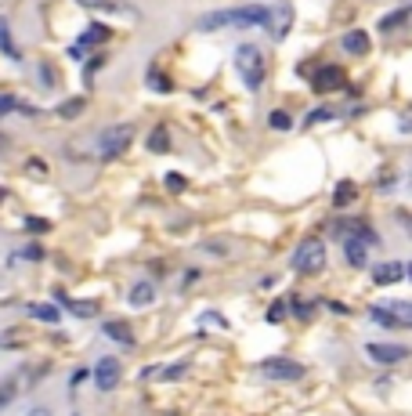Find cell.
I'll return each mask as SVG.
<instances>
[{
	"mask_svg": "<svg viewBox=\"0 0 412 416\" xmlns=\"http://www.w3.org/2000/svg\"><path fill=\"white\" fill-rule=\"evenodd\" d=\"M235 69H239V76H243L246 87L257 91L260 83H264V73H268L260 48H257V44H239V48H235Z\"/></svg>",
	"mask_w": 412,
	"mask_h": 416,
	"instance_id": "1",
	"label": "cell"
},
{
	"mask_svg": "<svg viewBox=\"0 0 412 416\" xmlns=\"http://www.w3.org/2000/svg\"><path fill=\"white\" fill-rule=\"evenodd\" d=\"M290 264H293V272H300V275L318 272V268L325 264V243H322V239H304V243L293 250Z\"/></svg>",
	"mask_w": 412,
	"mask_h": 416,
	"instance_id": "2",
	"label": "cell"
},
{
	"mask_svg": "<svg viewBox=\"0 0 412 416\" xmlns=\"http://www.w3.org/2000/svg\"><path fill=\"white\" fill-rule=\"evenodd\" d=\"M373 322H380V326H395V329H405V326H412V304H405V301H387V304H373Z\"/></svg>",
	"mask_w": 412,
	"mask_h": 416,
	"instance_id": "3",
	"label": "cell"
},
{
	"mask_svg": "<svg viewBox=\"0 0 412 416\" xmlns=\"http://www.w3.org/2000/svg\"><path fill=\"white\" fill-rule=\"evenodd\" d=\"M127 145H130V127H127V123H116V127H108V131L98 134L94 149H98L101 159H116V156L127 152Z\"/></svg>",
	"mask_w": 412,
	"mask_h": 416,
	"instance_id": "4",
	"label": "cell"
},
{
	"mask_svg": "<svg viewBox=\"0 0 412 416\" xmlns=\"http://www.w3.org/2000/svg\"><path fill=\"white\" fill-rule=\"evenodd\" d=\"M260 373H264L268 380H300L304 366H297L293 359H264L260 362Z\"/></svg>",
	"mask_w": 412,
	"mask_h": 416,
	"instance_id": "5",
	"label": "cell"
},
{
	"mask_svg": "<svg viewBox=\"0 0 412 416\" xmlns=\"http://www.w3.org/2000/svg\"><path fill=\"white\" fill-rule=\"evenodd\" d=\"M116 384H120V362L116 359H101L94 366V387L108 394V391H116Z\"/></svg>",
	"mask_w": 412,
	"mask_h": 416,
	"instance_id": "6",
	"label": "cell"
},
{
	"mask_svg": "<svg viewBox=\"0 0 412 416\" xmlns=\"http://www.w3.org/2000/svg\"><path fill=\"white\" fill-rule=\"evenodd\" d=\"M365 351H369V359H373V362H380V366L405 362V355H409V347H402V344H369Z\"/></svg>",
	"mask_w": 412,
	"mask_h": 416,
	"instance_id": "7",
	"label": "cell"
},
{
	"mask_svg": "<svg viewBox=\"0 0 412 416\" xmlns=\"http://www.w3.org/2000/svg\"><path fill=\"white\" fill-rule=\"evenodd\" d=\"M268 26H271V36L282 40V36L290 33V26H293V8H290V4H275V8H268Z\"/></svg>",
	"mask_w": 412,
	"mask_h": 416,
	"instance_id": "8",
	"label": "cell"
},
{
	"mask_svg": "<svg viewBox=\"0 0 412 416\" xmlns=\"http://www.w3.org/2000/svg\"><path fill=\"white\" fill-rule=\"evenodd\" d=\"M311 87H315V91H336V87H343V69H336V66L322 69V73L311 80Z\"/></svg>",
	"mask_w": 412,
	"mask_h": 416,
	"instance_id": "9",
	"label": "cell"
},
{
	"mask_svg": "<svg viewBox=\"0 0 412 416\" xmlns=\"http://www.w3.org/2000/svg\"><path fill=\"white\" fill-rule=\"evenodd\" d=\"M373 279L380 282V286H390V282H402L405 279V264L402 261H387V264H380L376 272H373Z\"/></svg>",
	"mask_w": 412,
	"mask_h": 416,
	"instance_id": "10",
	"label": "cell"
},
{
	"mask_svg": "<svg viewBox=\"0 0 412 416\" xmlns=\"http://www.w3.org/2000/svg\"><path fill=\"white\" fill-rule=\"evenodd\" d=\"M152 301H156V286H152V279H141V282L130 286V304L134 308H145Z\"/></svg>",
	"mask_w": 412,
	"mask_h": 416,
	"instance_id": "11",
	"label": "cell"
},
{
	"mask_svg": "<svg viewBox=\"0 0 412 416\" xmlns=\"http://www.w3.org/2000/svg\"><path fill=\"white\" fill-rule=\"evenodd\" d=\"M343 51H347V55H355V58H362V55L369 51V36H365L362 29H351V33L343 36Z\"/></svg>",
	"mask_w": 412,
	"mask_h": 416,
	"instance_id": "12",
	"label": "cell"
},
{
	"mask_svg": "<svg viewBox=\"0 0 412 416\" xmlns=\"http://www.w3.org/2000/svg\"><path fill=\"white\" fill-rule=\"evenodd\" d=\"M343 250H347V264L365 268V261H369V246H365V243H358V239H347V243H343Z\"/></svg>",
	"mask_w": 412,
	"mask_h": 416,
	"instance_id": "13",
	"label": "cell"
},
{
	"mask_svg": "<svg viewBox=\"0 0 412 416\" xmlns=\"http://www.w3.org/2000/svg\"><path fill=\"white\" fill-rule=\"evenodd\" d=\"M188 373V362H166V369H156V373H148V377H156V380H181Z\"/></svg>",
	"mask_w": 412,
	"mask_h": 416,
	"instance_id": "14",
	"label": "cell"
},
{
	"mask_svg": "<svg viewBox=\"0 0 412 416\" xmlns=\"http://www.w3.org/2000/svg\"><path fill=\"white\" fill-rule=\"evenodd\" d=\"M91 4L98 11H120V15H130V18H138V8H130L127 0H91Z\"/></svg>",
	"mask_w": 412,
	"mask_h": 416,
	"instance_id": "15",
	"label": "cell"
},
{
	"mask_svg": "<svg viewBox=\"0 0 412 416\" xmlns=\"http://www.w3.org/2000/svg\"><path fill=\"white\" fill-rule=\"evenodd\" d=\"M105 333L113 340H120V344H127V347H134V337H130V326L127 322H105Z\"/></svg>",
	"mask_w": 412,
	"mask_h": 416,
	"instance_id": "16",
	"label": "cell"
},
{
	"mask_svg": "<svg viewBox=\"0 0 412 416\" xmlns=\"http://www.w3.org/2000/svg\"><path fill=\"white\" fill-rule=\"evenodd\" d=\"M29 315L40 319V322H58V319H62V311H58L55 304H33V308H29Z\"/></svg>",
	"mask_w": 412,
	"mask_h": 416,
	"instance_id": "17",
	"label": "cell"
},
{
	"mask_svg": "<svg viewBox=\"0 0 412 416\" xmlns=\"http://www.w3.org/2000/svg\"><path fill=\"white\" fill-rule=\"evenodd\" d=\"M405 18H409V8H398V11H390V15H383V18H380V29H383V33H390V29L405 26Z\"/></svg>",
	"mask_w": 412,
	"mask_h": 416,
	"instance_id": "18",
	"label": "cell"
},
{
	"mask_svg": "<svg viewBox=\"0 0 412 416\" xmlns=\"http://www.w3.org/2000/svg\"><path fill=\"white\" fill-rule=\"evenodd\" d=\"M65 308H69L73 315H80V319L98 315V304H94V301H65Z\"/></svg>",
	"mask_w": 412,
	"mask_h": 416,
	"instance_id": "19",
	"label": "cell"
},
{
	"mask_svg": "<svg viewBox=\"0 0 412 416\" xmlns=\"http://www.w3.org/2000/svg\"><path fill=\"white\" fill-rule=\"evenodd\" d=\"M355 196H358L355 181H340V185H336V196H333V203H336V206H347V203H351Z\"/></svg>",
	"mask_w": 412,
	"mask_h": 416,
	"instance_id": "20",
	"label": "cell"
},
{
	"mask_svg": "<svg viewBox=\"0 0 412 416\" xmlns=\"http://www.w3.org/2000/svg\"><path fill=\"white\" fill-rule=\"evenodd\" d=\"M148 149H152V152H166V149H170V134H166L163 127L152 131V134H148Z\"/></svg>",
	"mask_w": 412,
	"mask_h": 416,
	"instance_id": "21",
	"label": "cell"
},
{
	"mask_svg": "<svg viewBox=\"0 0 412 416\" xmlns=\"http://www.w3.org/2000/svg\"><path fill=\"white\" fill-rule=\"evenodd\" d=\"M83 113V98H69V101H65V106H58V116H80Z\"/></svg>",
	"mask_w": 412,
	"mask_h": 416,
	"instance_id": "22",
	"label": "cell"
},
{
	"mask_svg": "<svg viewBox=\"0 0 412 416\" xmlns=\"http://www.w3.org/2000/svg\"><path fill=\"white\" fill-rule=\"evenodd\" d=\"M0 44H4V51H8L11 58H18V51H15V44H11V33H8L4 22H0Z\"/></svg>",
	"mask_w": 412,
	"mask_h": 416,
	"instance_id": "23",
	"label": "cell"
},
{
	"mask_svg": "<svg viewBox=\"0 0 412 416\" xmlns=\"http://www.w3.org/2000/svg\"><path fill=\"white\" fill-rule=\"evenodd\" d=\"M148 87H156V91H170V80H163L159 73H148Z\"/></svg>",
	"mask_w": 412,
	"mask_h": 416,
	"instance_id": "24",
	"label": "cell"
},
{
	"mask_svg": "<svg viewBox=\"0 0 412 416\" xmlns=\"http://www.w3.org/2000/svg\"><path fill=\"white\" fill-rule=\"evenodd\" d=\"M271 127H275V131H286V127H290V116H286V113H271Z\"/></svg>",
	"mask_w": 412,
	"mask_h": 416,
	"instance_id": "25",
	"label": "cell"
},
{
	"mask_svg": "<svg viewBox=\"0 0 412 416\" xmlns=\"http://www.w3.org/2000/svg\"><path fill=\"white\" fill-rule=\"evenodd\" d=\"M15 106H18V101H15L11 94H0V116H4V113H15Z\"/></svg>",
	"mask_w": 412,
	"mask_h": 416,
	"instance_id": "26",
	"label": "cell"
},
{
	"mask_svg": "<svg viewBox=\"0 0 412 416\" xmlns=\"http://www.w3.org/2000/svg\"><path fill=\"white\" fill-rule=\"evenodd\" d=\"M166 189L181 192V189H185V178H181V174H166Z\"/></svg>",
	"mask_w": 412,
	"mask_h": 416,
	"instance_id": "27",
	"label": "cell"
},
{
	"mask_svg": "<svg viewBox=\"0 0 412 416\" xmlns=\"http://www.w3.org/2000/svg\"><path fill=\"white\" fill-rule=\"evenodd\" d=\"M282 308H286V304H271V311H268V322H282V319H286V311H282Z\"/></svg>",
	"mask_w": 412,
	"mask_h": 416,
	"instance_id": "28",
	"label": "cell"
},
{
	"mask_svg": "<svg viewBox=\"0 0 412 416\" xmlns=\"http://www.w3.org/2000/svg\"><path fill=\"white\" fill-rule=\"evenodd\" d=\"M105 36H108L105 26H91V29H87V40H105Z\"/></svg>",
	"mask_w": 412,
	"mask_h": 416,
	"instance_id": "29",
	"label": "cell"
},
{
	"mask_svg": "<svg viewBox=\"0 0 412 416\" xmlns=\"http://www.w3.org/2000/svg\"><path fill=\"white\" fill-rule=\"evenodd\" d=\"M322 120H333V113H329V109H318V113L308 116V123H322Z\"/></svg>",
	"mask_w": 412,
	"mask_h": 416,
	"instance_id": "30",
	"label": "cell"
},
{
	"mask_svg": "<svg viewBox=\"0 0 412 416\" xmlns=\"http://www.w3.org/2000/svg\"><path fill=\"white\" fill-rule=\"evenodd\" d=\"M26 228H29V232H43V228H48V221H40V217H29V221H26Z\"/></svg>",
	"mask_w": 412,
	"mask_h": 416,
	"instance_id": "31",
	"label": "cell"
},
{
	"mask_svg": "<svg viewBox=\"0 0 412 416\" xmlns=\"http://www.w3.org/2000/svg\"><path fill=\"white\" fill-rule=\"evenodd\" d=\"M29 174H48V166H43V159H29Z\"/></svg>",
	"mask_w": 412,
	"mask_h": 416,
	"instance_id": "32",
	"label": "cell"
},
{
	"mask_svg": "<svg viewBox=\"0 0 412 416\" xmlns=\"http://www.w3.org/2000/svg\"><path fill=\"white\" fill-rule=\"evenodd\" d=\"M26 416H51V409H29Z\"/></svg>",
	"mask_w": 412,
	"mask_h": 416,
	"instance_id": "33",
	"label": "cell"
},
{
	"mask_svg": "<svg viewBox=\"0 0 412 416\" xmlns=\"http://www.w3.org/2000/svg\"><path fill=\"white\" fill-rule=\"evenodd\" d=\"M0 196H4V189H0Z\"/></svg>",
	"mask_w": 412,
	"mask_h": 416,
	"instance_id": "34",
	"label": "cell"
}]
</instances>
